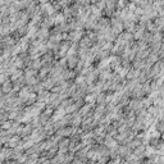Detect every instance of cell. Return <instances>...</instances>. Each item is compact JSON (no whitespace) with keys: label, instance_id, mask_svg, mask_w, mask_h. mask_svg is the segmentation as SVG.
I'll list each match as a JSON object with an SVG mask.
<instances>
[{"label":"cell","instance_id":"obj_2","mask_svg":"<svg viewBox=\"0 0 164 164\" xmlns=\"http://www.w3.org/2000/svg\"><path fill=\"white\" fill-rule=\"evenodd\" d=\"M0 89H2L3 95H7V94H9V92H12V91H13V82L8 78L7 81L3 82V84L0 85Z\"/></svg>","mask_w":164,"mask_h":164},{"label":"cell","instance_id":"obj_6","mask_svg":"<svg viewBox=\"0 0 164 164\" xmlns=\"http://www.w3.org/2000/svg\"><path fill=\"white\" fill-rule=\"evenodd\" d=\"M37 101V94H30L28 97H27V100H26V107H30V105H34V104Z\"/></svg>","mask_w":164,"mask_h":164},{"label":"cell","instance_id":"obj_7","mask_svg":"<svg viewBox=\"0 0 164 164\" xmlns=\"http://www.w3.org/2000/svg\"><path fill=\"white\" fill-rule=\"evenodd\" d=\"M105 92H100L96 95V104H105Z\"/></svg>","mask_w":164,"mask_h":164},{"label":"cell","instance_id":"obj_5","mask_svg":"<svg viewBox=\"0 0 164 164\" xmlns=\"http://www.w3.org/2000/svg\"><path fill=\"white\" fill-rule=\"evenodd\" d=\"M21 77H23V71H22V69H17L15 72H13L12 74L9 76V80L12 81V82H15V81H18Z\"/></svg>","mask_w":164,"mask_h":164},{"label":"cell","instance_id":"obj_8","mask_svg":"<svg viewBox=\"0 0 164 164\" xmlns=\"http://www.w3.org/2000/svg\"><path fill=\"white\" fill-rule=\"evenodd\" d=\"M39 78L37 77H31V78H28V80H26V86H35L36 84H39Z\"/></svg>","mask_w":164,"mask_h":164},{"label":"cell","instance_id":"obj_1","mask_svg":"<svg viewBox=\"0 0 164 164\" xmlns=\"http://www.w3.org/2000/svg\"><path fill=\"white\" fill-rule=\"evenodd\" d=\"M19 145H22V140H21L19 136L14 135V136L10 137V140L8 141V143L4 145V147H8V149H12L13 150V149H15V147H18Z\"/></svg>","mask_w":164,"mask_h":164},{"label":"cell","instance_id":"obj_4","mask_svg":"<svg viewBox=\"0 0 164 164\" xmlns=\"http://www.w3.org/2000/svg\"><path fill=\"white\" fill-rule=\"evenodd\" d=\"M41 85H42V89H44V90L50 91L57 84H55V81H54L53 78H49V77H48L46 80H44V81L41 82Z\"/></svg>","mask_w":164,"mask_h":164},{"label":"cell","instance_id":"obj_3","mask_svg":"<svg viewBox=\"0 0 164 164\" xmlns=\"http://www.w3.org/2000/svg\"><path fill=\"white\" fill-rule=\"evenodd\" d=\"M78 61H80V59L77 57H69V58H67V68H68V71H74L76 67H77Z\"/></svg>","mask_w":164,"mask_h":164},{"label":"cell","instance_id":"obj_9","mask_svg":"<svg viewBox=\"0 0 164 164\" xmlns=\"http://www.w3.org/2000/svg\"><path fill=\"white\" fill-rule=\"evenodd\" d=\"M3 96V92H2V89H0V97Z\"/></svg>","mask_w":164,"mask_h":164}]
</instances>
